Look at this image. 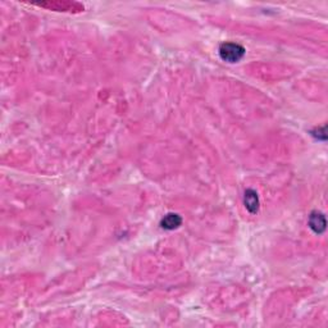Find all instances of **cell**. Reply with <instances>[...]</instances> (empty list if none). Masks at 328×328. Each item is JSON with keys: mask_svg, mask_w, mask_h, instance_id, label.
Returning a JSON list of instances; mask_svg holds the SVG:
<instances>
[{"mask_svg": "<svg viewBox=\"0 0 328 328\" xmlns=\"http://www.w3.org/2000/svg\"><path fill=\"white\" fill-rule=\"evenodd\" d=\"M245 55V49L236 42H223L219 46V57L227 63H237Z\"/></svg>", "mask_w": 328, "mask_h": 328, "instance_id": "obj_1", "label": "cell"}, {"mask_svg": "<svg viewBox=\"0 0 328 328\" xmlns=\"http://www.w3.org/2000/svg\"><path fill=\"white\" fill-rule=\"evenodd\" d=\"M244 204L250 213H256L259 211V198L256 191H254L253 188H248L244 195Z\"/></svg>", "mask_w": 328, "mask_h": 328, "instance_id": "obj_2", "label": "cell"}, {"mask_svg": "<svg viewBox=\"0 0 328 328\" xmlns=\"http://www.w3.org/2000/svg\"><path fill=\"white\" fill-rule=\"evenodd\" d=\"M309 227L316 233L321 235L326 231V218L319 212H313L309 217Z\"/></svg>", "mask_w": 328, "mask_h": 328, "instance_id": "obj_3", "label": "cell"}, {"mask_svg": "<svg viewBox=\"0 0 328 328\" xmlns=\"http://www.w3.org/2000/svg\"><path fill=\"white\" fill-rule=\"evenodd\" d=\"M181 223L182 218L180 217L179 214L169 213L167 214V216H164V218H163L162 222H160V226H162V228L171 231V229L179 228V227L181 226Z\"/></svg>", "mask_w": 328, "mask_h": 328, "instance_id": "obj_4", "label": "cell"}]
</instances>
